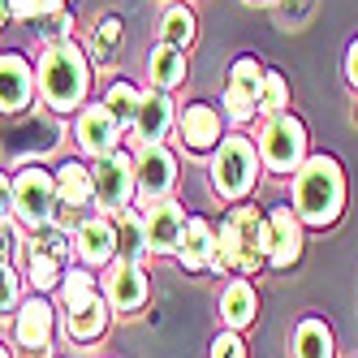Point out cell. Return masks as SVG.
Returning <instances> with one entry per match:
<instances>
[{"label":"cell","mask_w":358,"mask_h":358,"mask_svg":"<svg viewBox=\"0 0 358 358\" xmlns=\"http://www.w3.org/2000/svg\"><path fill=\"white\" fill-rule=\"evenodd\" d=\"M345 78H350V87L358 91V39L350 43V52H345Z\"/></svg>","instance_id":"cell-37"},{"label":"cell","mask_w":358,"mask_h":358,"mask_svg":"<svg viewBox=\"0 0 358 358\" xmlns=\"http://www.w3.org/2000/svg\"><path fill=\"white\" fill-rule=\"evenodd\" d=\"M255 315H259V294H255V285H250L246 276H234L224 285V294H220V320H224V328L242 332V328L255 324Z\"/></svg>","instance_id":"cell-20"},{"label":"cell","mask_w":358,"mask_h":358,"mask_svg":"<svg viewBox=\"0 0 358 358\" xmlns=\"http://www.w3.org/2000/svg\"><path fill=\"white\" fill-rule=\"evenodd\" d=\"M9 17H13V5H9V0H0V27H5Z\"/></svg>","instance_id":"cell-38"},{"label":"cell","mask_w":358,"mask_h":358,"mask_svg":"<svg viewBox=\"0 0 358 358\" xmlns=\"http://www.w3.org/2000/svg\"><path fill=\"white\" fill-rule=\"evenodd\" d=\"M117 48H121V22L104 17V22H99V31H95V52L99 57H113Z\"/></svg>","instance_id":"cell-32"},{"label":"cell","mask_w":358,"mask_h":358,"mask_svg":"<svg viewBox=\"0 0 358 358\" xmlns=\"http://www.w3.org/2000/svg\"><path fill=\"white\" fill-rule=\"evenodd\" d=\"M52 212H57V177L39 164H27L13 177V216H17V224L48 229L52 224Z\"/></svg>","instance_id":"cell-8"},{"label":"cell","mask_w":358,"mask_h":358,"mask_svg":"<svg viewBox=\"0 0 358 358\" xmlns=\"http://www.w3.org/2000/svg\"><path fill=\"white\" fill-rule=\"evenodd\" d=\"M13 216V182H9V173H0V224H9Z\"/></svg>","instance_id":"cell-36"},{"label":"cell","mask_w":358,"mask_h":358,"mask_svg":"<svg viewBox=\"0 0 358 358\" xmlns=\"http://www.w3.org/2000/svg\"><path fill=\"white\" fill-rule=\"evenodd\" d=\"M264 65L255 57H238L234 69H229V83H224V117L229 121H255L259 117V99H264Z\"/></svg>","instance_id":"cell-9"},{"label":"cell","mask_w":358,"mask_h":358,"mask_svg":"<svg viewBox=\"0 0 358 358\" xmlns=\"http://www.w3.org/2000/svg\"><path fill=\"white\" fill-rule=\"evenodd\" d=\"M17 306V272L13 264H0V315H9Z\"/></svg>","instance_id":"cell-34"},{"label":"cell","mask_w":358,"mask_h":358,"mask_svg":"<svg viewBox=\"0 0 358 358\" xmlns=\"http://www.w3.org/2000/svg\"><path fill=\"white\" fill-rule=\"evenodd\" d=\"M35 65L22 52H0V113L5 117H22L35 104Z\"/></svg>","instance_id":"cell-12"},{"label":"cell","mask_w":358,"mask_h":358,"mask_svg":"<svg viewBox=\"0 0 358 358\" xmlns=\"http://www.w3.org/2000/svg\"><path fill=\"white\" fill-rule=\"evenodd\" d=\"M57 294H61V306H65V311H78V306H87L91 298H99V276H95L91 268H83V264H78V268H65Z\"/></svg>","instance_id":"cell-27"},{"label":"cell","mask_w":358,"mask_h":358,"mask_svg":"<svg viewBox=\"0 0 358 358\" xmlns=\"http://www.w3.org/2000/svg\"><path fill=\"white\" fill-rule=\"evenodd\" d=\"M302 220L289 203H276L268 212V268L276 272H289L302 259Z\"/></svg>","instance_id":"cell-11"},{"label":"cell","mask_w":358,"mask_h":358,"mask_svg":"<svg viewBox=\"0 0 358 358\" xmlns=\"http://www.w3.org/2000/svg\"><path fill=\"white\" fill-rule=\"evenodd\" d=\"M73 143L83 147V156L99 160L121 147V125L113 121V113L104 104H87V108H78V121H73Z\"/></svg>","instance_id":"cell-13"},{"label":"cell","mask_w":358,"mask_h":358,"mask_svg":"<svg viewBox=\"0 0 358 358\" xmlns=\"http://www.w3.org/2000/svg\"><path fill=\"white\" fill-rule=\"evenodd\" d=\"M9 5H13V22H31V17H39L43 9L65 5V0H9Z\"/></svg>","instance_id":"cell-35"},{"label":"cell","mask_w":358,"mask_h":358,"mask_svg":"<svg viewBox=\"0 0 358 358\" xmlns=\"http://www.w3.org/2000/svg\"><path fill=\"white\" fill-rule=\"evenodd\" d=\"M35 87L52 113H78L91 91V61L73 39L43 43V52L35 61Z\"/></svg>","instance_id":"cell-1"},{"label":"cell","mask_w":358,"mask_h":358,"mask_svg":"<svg viewBox=\"0 0 358 358\" xmlns=\"http://www.w3.org/2000/svg\"><path fill=\"white\" fill-rule=\"evenodd\" d=\"M138 99H143V91H138L134 83H113L99 104H104V108L113 113V121L125 130V125H134V117H138Z\"/></svg>","instance_id":"cell-28"},{"label":"cell","mask_w":358,"mask_h":358,"mask_svg":"<svg viewBox=\"0 0 358 358\" xmlns=\"http://www.w3.org/2000/svg\"><path fill=\"white\" fill-rule=\"evenodd\" d=\"M186 48H177V43H156L147 52V78H151V87L156 91H177L186 83Z\"/></svg>","instance_id":"cell-21"},{"label":"cell","mask_w":358,"mask_h":358,"mask_svg":"<svg viewBox=\"0 0 358 358\" xmlns=\"http://www.w3.org/2000/svg\"><path fill=\"white\" fill-rule=\"evenodd\" d=\"M255 147H259V164L272 177H294L306 160V125L294 113L264 117V130L255 138Z\"/></svg>","instance_id":"cell-5"},{"label":"cell","mask_w":358,"mask_h":358,"mask_svg":"<svg viewBox=\"0 0 358 358\" xmlns=\"http://www.w3.org/2000/svg\"><path fill=\"white\" fill-rule=\"evenodd\" d=\"M13 337L22 350H31V354H43L48 345H52L57 337V311H52V302H48L43 294L27 298L17 306V320H13Z\"/></svg>","instance_id":"cell-14"},{"label":"cell","mask_w":358,"mask_h":358,"mask_svg":"<svg viewBox=\"0 0 358 358\" xmlns=\"http://www.w3.org/2000/svg\"><path fill=\"white\" fill-rule=\"evenodd\" d=\"M212 358H246V345H242V332H234V328H224V332H216V341H212Z\"/></svg>","instance_id":"cell-33"},{"label":"cell","mask_w":358,"mask_h":358,"mask_svg":"<svg viewBox=\"0 0 358 358\" xmlns=\"http://www.w3.org/2000/svg\"><path fill=\"white\" fill-rule=\"evenodd\" d=\"M27 276H31V285H35L39 294H48V289H57V285H61V276H65V259L52 250L48 234H39V238H31V242H27Z\"/></svg>","instance_id":"cell-22"},{"label":"cell","mask_w":358,"mask_h":358,"mask_svg":"<svg viewBox=\"0 0 358 358\" xmlns=\"http://www.w3.org/2000/svg\"><path fill=\"white\" fill-rule=\"evenodd\" d=\"M99 294H104V298H108V306H113V311H121V315L143 311V302H147V294H151L143 264L113 259V264L104 268V276H99Z\"/></svg>","instance_id":"cell-10"},{"label":"cell","mask_w":358,"mask_h":358,"mask_svg":"<svg viewBox=\"0 0 358 358\" xmlns=\"http://www.w3.org/2000/svg\"><path fill=\"white\" fill-rule=\"evenodd\" d=\"M91 190H95V208L104 216H121L134 203V156L125 147L108 151L91 164Z\"/></svg>","instance_id":"cell-6"},{"label":"cell","mask_w":358,"mask_h":358,"mask_svg":"<svg viewBox=\"0 0 358 358\" xmlns=\"http://www.w3.org/2000/svg\"><path fill=\"white\" fill-rule=\"evenodd\" d=\"M259 268H268V216L259 208H229V216L216 229L212 272L255 276Z\"/></svg>","instance_id":"cell-3"},{"label":"cell","mask_w":358,"mask_h":358,"mask_svg":"<svg viewBox=\"0 0 358 358\" xmlns=\"http://www.w3.org/2000/svg\"><path fill=\"white\" fill-rule=\"evenodd\" d=\"M108 324H113V306H108L104 294L91 298L87 306H78V311H65V328H69V337L78 341V345L99 341V337L108 332Z\"/></svg>","instance_id":"cell-23"},{"label":"cell","mask_w":358,"mask_h":358,"mask_svg":"<svg viewBox=\"0 0 358 358\" xmlns=\"http://www.w3.org/2000/svg\"><path fill=\"white\" fill-rule=\"evenodd\" d=\"M216 259V224L203 216H186L182 229V246H177V264L186 272H212Z\"/></svg>","instance_id":"cell-19"},{"label":"cell","mask_w":358,"mask_h":358,"mask_svg":"<svg viewBox=\"0 0 358 358\" xmlns=\"http://www.w3.org/2000/svg\"><path fill=\"white\" fill-rule=\"evenodd\" d=\"M134 130L143 143H164L177 130V104L169 99V91H143L138 99V117H134Z\"/></svg>","instance_id":"cell-18"},{"label":"cell","mask_w":358,"mask_h":358,"mask_svg":"<svg viewBox=\"0 0 358 358\" xmlns=\"http://www.w3.org/2000/svg\"><path fill=\"white\" fill-rule=\"evenodd\" d=\"M57 203H65V208H87V203H95V190H91V169L83 160H65L57 173Z\"/></svg>","instance_id":"cell-25"},{"label":"cell","mask_w":358,"mask_h":358,"mask_svg":"<svg viewBox=\"0 0 358 358\" xmlns=\"http://www.w3.org/2000/svg\"><path fill=\"white\" fill-rule=\"evenodd\" d=\"M0 358H9V350H5V345H0Z\"/></svg>","instance_id":"cell-39"},{"label":"cell","mask_w":358,"mask_h":358,"mask_svg":"<svg viewBox=\"0 0 358 358\" xmlns=\"http://www.w3.org/2000/svg\"><path fill=\"white\" fill-rule=\"evenodd\" d=\"M259 147H255L246 134H224L220 147L212 151V190L224 199V203H242L255 182H259Z\"/></svg>","instance_id":"cell-4"},{"label":"cell","mask_w":358,"mask_h":358,"mask_svg":"<svg viewBox=\"0 0 358 358\" xmlns=\"http://www.w3.org/2000/svg\"><path fill=\"white\" fill-rule=\"evenodd\" d=\"M276 113H289V83L280 69L264 73V99H259V117H276Z\"/></svg>","instance_id":"cell-31"},{"label":"cell","mask_w":358,"mask_h":358,"mask_svg":"<svg viewBox=\"0 0 358 358\" xmlns=\"http://www.w3.org/2000/svg\"><path fill=\"white\" fill-rule=\"evenodd\" d=\"M160 35L169 43H177V48H190L194 35H199V22H194V13L186 5H169L164 17H160Z\"/></svg>","instance_id":"cell-29"},{"label":"cell","mask_w":358,"mask_h":358,"mask_svg":"<svg viewBox=\"0 0 358 358\" xmlns=\"http://www.w3.org/2000/svg\"><path fill=\"white\" fill-rule=\"evenodd\" d=\"M294 358H337V345H332V328L320 315H306L294 328Z\"/></svg>","instance_id":"cell-26"},{"label":"cell","mask_w":358,"mask_h":358,"mask_svg":"<svg viewBox=\"0 0 358 358\" xmlns=\"http://www.w3.org/2000/svg\"><path fill=\"white\" fill-rule=\"evenodd\" d=\"M73 242V259L83 268H108L117 259V246H113V220L108 216H83L78 229L69 234Z\"/></svg>","instance_id":"cell-15"},{"label":"cell","mask_w":358,"mask_h":358,"mask_svg":"<svg viewBox=\"0 0 358 358\" xmlns=\"http://www.w3.org/2000/svg\"><path fill=\"white\" fill-rule=\"evenodd\" d=\"M177 134H182V147L194 151V156H208V151L220 147L224 130H220V113L212 104H186L177 113Z\"/></svg>","instance_id":"cell-16"},{"label":"cell","mask_w":358,"mask_h":358,"mask_svg":"<svg viewBox=\"0 0 358 358\" xmlns=\"http://www.w3.org/2000/svg\"><path fill=\"white\" fill-rule=\"evenodd\" d=\"M113 246H117V259H130V264H143L147 259V216L125 208L121 216H113Z\"/></svg>","instance_id":"cell-24"},{"label":"cell","mask_w":358,"mask_h":358,"mask_svg":"<svg viewBox=\"0 0 358 358\" xmlns=\"http://www.w3.org/2000/svg\"><path fill=\"white\" fill-rule=\"evenodd\" d=\"M147 250L151 255H177L182 246V229H186V208L182 203H156V208H147Z\"/></svg>","instance_id":"cell-17"},{"label":"cell","mask_w":358,"mask_h":358,"mask_svg":"<svg viewBox=\"0 0 358 358\" xmlns=\"http://www.w3.org/2000/svg\"><path fill=\"white\" fill-rule=\"evenodd\" d=\"M294 212L306 229H328L345 212V169L337 156H306L294 173Z\"/></svg>","instance_id":"cell-2"},{"label":"cell","mask_w":358,"mask_h":358,"mask_svg":"<svg viewBox=\"0 0 358 358\" xmlns=\"http://www.w3.org/2000/svg\"><path fill=\"white\" fill-rule=\"evenodd\" d=\"M177 190V156L164 143H143L134 156V199L138 208H156V203L173 199Z\"/></svg>","instance_id":"cell-7"},{"label":"cell","mask_w":358,"mask_h":358,"mask_svg":"<svg viewBox=\"0 0 358 358\" xmlns=\"http://www.w3.org/2000/svg\"><path fill=\"white\" fill-rule=\"evenodd\" d=\"M27 27L35 31V39H43V43H57V39H65V35L73 31V13H69L65 5H57V9H43L39 17H31Z\"/></svg>","instance_id":"cell-30"}]
</instances>
